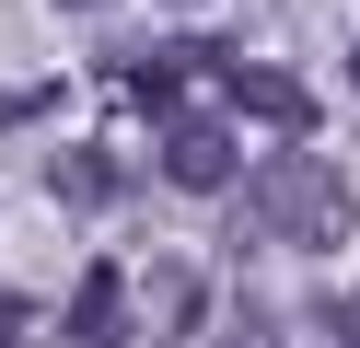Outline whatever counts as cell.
I'll return each mask as SVG.
<instances>
[{
	"label": "cell",
	"mask_w": 360,
	"mask_h": 348,
	"mask_svg": "<svg viewBox=\"0 0 360 348\" xmlns=\"http://www.w3.org/2000/svg\"><path fill=\"white\" fill-rule=\"evenodd\" d=\"M58 198H82V209L117 198V162H105V151H58Z\"/></svg>",
	"instance_id": "5b68a950"
},
{
	"label": "cell",
	"mask_w": 360,
	"mask_h": 348,
	"mask_svg": "<svg viewBox=\"0 0 360 348\" xmlns=\"http://www.w3.org/2000/svg\"><path fill=\"white\" fill-rule=\"evenodd\" d=\"M221 93H233L244 116H267V128H314V93L290 82V70H256V58H221Z\"/></svg>",
	"instance_id": "3957f363"
},
{
	"label": "cell",
	"mask_w": 360,
	"mask_h": 348,
	"mask_svg": "<svg viewBox=\"0 0 360 348\" xmlns=\"http://www.w3.org/2000/svg\"><path fill=\"white\" fill-rule=\"evenodd\" d=\"M58 337H70V348H128V337H140V325H128V278L94 267V278L70 290V325H58Z\"/></svg>",
	"instance_id": "277c9868"
},
{
	"label": "cell",
	"mask_w": 360,
	"mask_h": 348,
	"mask_svg": "<svg viewBox=\"0 0 360 348\" xmlns=\"http://www.w3.org/2000/svg\"><path fill=\"white\" fill-rule=\"evenodd\" d=\"M349 70H360V58H349Z\"/></svg>",
	"instance_id": "9c48e42d"
},
{
	"label": "cell",
	"mask_w": 360,
	"mask_h": 348,
	"mask_svg": "<svg viewBox=\"0 0 360 348\" xmlns=\"http://www.w3.org/2000/svg\"><path fill=\"white\" fill-rule=\"evenodd\" d=\"M163 174L186 186V198H221V186H233V128H221V116H163Z\"/></svg>",
	"instance_id": "7a4b0ae2"
},
{
	"label": "cell",
	"mask_w": 360,
	"mask_h": 348,
	"mask_svg": "<svg viewBox=\"0 0 360 348\" xmlns=\"http://www.w3.org/2000/svg\"><path fill=\"white\" fill-rule=\"evenodd\" d=\"M24 325H35V314H24V302H0V348H24Z\"/></svg>",
	"instance_id": "8992f818"
},
{
	"label": "cell",
	"mask_w": 360,
	"mask_h": 348,
	"mask_svg": "<svg viewBox=\"0 0 360 348\" xmlns=\"http://www.w3.org/2000/svg\"><path fill=\"white\" fill-rule=\"evenodd\" d=\"M58 12H105V0H58Z\"/></svg>",
	"instance_id": "ba28073f"
},
{
	"label": "cell",
	"mask_w": 360,
	"mask_h": 348,
	"mask_svg": "<svg viewBox=\"0 0 360 348\" xmlns=\"http://www.w3.org/2000/svg\"><path fill=\"white\" fill-rule=\"evenodd\" d=\"M221 348H267V337H256V325H233V337H221Z\"/></svg>",
	"instance_id": "52a82bcc"
},
{
	"label": "cell",
	"mask_w": 360,
	"mask_h": 348,
	"mask_svg": "<svg viewBox=\"0 0 360 348\" xmlns=\"http://www.w3.org/2000/svg\"><path fill=\"white\" fill-rule=\"evenodd\" d=\"M349 174H337L326 151H267L256 174H244V221L267 232V244H302V255H337L349 244Z\"/></svg>",
	"instance_id": "6da1fadb"
}]
</instances>
